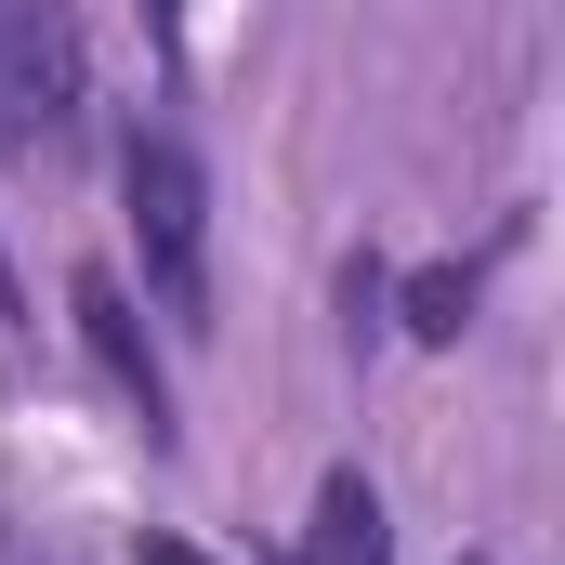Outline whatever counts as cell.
<instances>
[{
	"label": "cell",
	"mask_w": 565,
	"mask_h": 565,
	"mask_svg": "<svg viewBox=\"0 0 565 565\" xmlns=\"http://www.w3.org/2000/svg\"><path fill=\"white\" fill-rule=\"evenodd\" d=\"M119 211H132V250H145V289L171 329H211V184L184 132H132L119 145Z\"/></svg>",
	"instance_id": "1"
},
{
	"label": "cell",
	"mask_w": 565,
	"mask_h": 565,
	"mask_svg": "<svg viewBox=\"0 0 565 565\" xmlns=\"http://www.w3.org/2000/svg\"><path fill=\"white\" fill-rule=\"evenodd\" d=\"M79 132V26L66 0H0V145Z\"/></svg>",
	"instance_id": "2"
},
{
	"label": "cell",
	"mask_w": 565,
	"mask_h": 565,
	"mask_svg": "<svg viewBox=\"0 0 565 565\" xmlns=\"http://www.w3.org/2000/svg\"><path fill=\"white\" fill-rule=\"evenodd\" d=\"M66 316H79V342H93V369H106V382L132 395V422H145V447H171V369H158V342H145L132 289H119V277H106V264H93V277L66 289Z\"/></svg>",
	"instance_id": "3"
},
{
	"label": "cell",
	"mask_w": 565,
	"mask_h": 565,
	"mask_svg": "<svg viewBox=\"0 0 565 565\" xmlns=\"http://www.w3.org/2000/svg\"><path fill=\"white\" fill-rule=\"evenodd\" d=\"M302 565H395V526H382V487H369V473H329V487H316Z\"/></svg>",
	"instance_id": "4"
},
{
	"label": "cell",
	"mask_w": 565,
	"mask_h": 565,
	"mask_svg": "<svg viewBox=\"0 0 565 565\" xmlns=\"http://www.w3.org/2000/svg\"><path fill=\"white\" fill-rule=\"evenodd\" d=\"M473 289H487V264H422V277L395 289L408 302V342H460L473 329Z\"/></svg>",
	"instance_id": "5"
},
{
	"label": "cell",
	"mask_w": 565,
	"mask_h": 565,
	"mask_svg": "<svg viewBox=\"0 0 565 565\" xmlns=\"http://www.w3.org/2000/svg\"><path fill=\"white\" fill-rule=\"evenodd\" d=\"M145 565H211V553H198V540H171V526H158V540H145Z\"/></svg>",
	"instance_id": "6"
},
{
	"label": "cell",
	"mask_w": 565,
	"mask_h": 565,
	"mask_svg": "<svg viewBox=\"0 0 565 565\" xmlns=\"http://www.w3.org/2000/svg\"><path fill=\"white\" fill-rule=\"evenodd\" d=\"M0 302H13V264H0Z\"/></svg>",
	"instance_id": "7"
}]
</instances>
